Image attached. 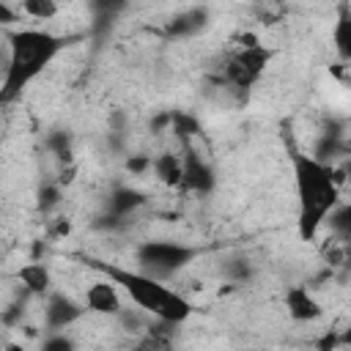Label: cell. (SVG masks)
Masks as SVG:
<instances>
[{
  "label": "cell",
  "instance_id": "1",
  "mask_svg": "<svg viewBox=\"0 0 351 351\" xmlns=\"http://www.w3.org/2000/svg\"><path fill=\"white\" fill-rule=\"evenodd\" d=\"M293 186H296V225L304 241H313L326 214L340 200L337 176L329 162L315 154H293Z\"/></svg>",
  "mask_w": 351,
  "mask_h": 351
},
{
  "label": "cell",
  "instance_id": "2",
  "mask_svg": "<svg viewBox=\"0 0 351 351\" xmlns=\"http://www.w3.org/2000/svg\"><path fill=\"white\" fill-rule=\"evenodd\" d=\"M66 41L49 30L22 27L8 36V58L0 82V104H11L60 55Z\"/></svg>",
  "mask_w": 351,
  "mask_h": 351
},
{
  "label": "cell",
  "instance_id": "3",
  "mask_svg": "<svg viewBox=\"0 0 351 351\" xmlns=\"http://www.w3.org/2000/svg\"><path fill=\"white\" fill-rule=\"evenodd\" d=\"M99 271H104L110 280L118 282V288L145 313H151L154 318H159L162 324H184L192 315V304L186 296H181L178 291L167 288L159 277H151L145 271H134V269H118V266H107L99 263Z\"/></svg>",
  "mask_w": 351,
  "mask_h": 351
},
{
  "label": "cell",
  "instance_id": "4",
  "mask_svg": "<svg viewBox=\"0 0 351 351\" xmlns=\"http://www.w3.org/2000/svg\"><path fill=\"white\" fill-rule=\"evenodd\" d=\"M271 49L263 47V44H244L239 47L228 60H225V80L233 85V88H241V90H250L261 77L263 71L269 69L271 63Z\"/></svg>",
  "mask_w": 351,
  "mask_h": 351
},
{
  "label": "cell",
  "instance_id": "5",
  "mask_svg": "<svg viewBox=\"0 0 351 351\" xmlns=\"http://www.w3.org/2000/svg\"><path fill=\"white\" fill-rule=\"evenodd\" d=\"M195 250L192 247H184V244H176V241H145L137 247V263H140V271L151 274V277H170L176 274L181 266H186L192 261Z\"/></svg>",
  "mask_w": 351,
  "mask_h": 351
},
{
  "label": "cell",
  "instance_id": "6",
  "mask_svg": "<svg viewBox=\"0 0 351 351\" xmlns=\"http://www.w3.org/2000/svg\"><path fill=\"white\" fill-rule=\"evenodd\" d=\"M85 310L93 315H121L123 313V291L118 288L115 280L104 274V280H96L85 291Z\"/></svg>",
  "mask_w": 351,
  "mask_h": 351
},
{
  "label": "cell",
  "instance_id": "7",
  "mask_svg": "<svg viewBox=\"0 0 351 351\" xmlns=\"http://www.w3.org/2000/svg\"><path fill=\"white\" fill-rule=\"evenodd\" d=\"M82 313H85V307H80L71 296H66V293H47L44 321H47V326H49V329L71 326Z\"/></svg>",
  "mask_w": 351,
  "mask_h": 351
},
{
  "label": "cell",
  "instance_id": "8",
  "mask_svg": "<svg viewBox=\"0 0 351 351\" xmlns=\"http://www.w3.org/2000/svg\"><path fill=\"white\" fill-rule=\"evenodd\" d=\"M285 310H288V315H291L293 321H299V324H310V321H315V318L324 315V307H321V304L315 302V296H313L307 288H302V285H293V288L285 291Z\"/></svg>",
  "mask_w": 351,
  "mask_h": 351
},
{
  "label": "cell",
  "instance_id": "9",
  "mask_svg": "<svg viewBox=\"0 0 351 351\" xmlns=\"http://www.w3.org/2000/svg\"><path fill=\"white\" fill-rule=\"evenodd\" d=\"M181 186L192 189V192H208L214 186V170L208 167V162L195 154L186 151L184 154V176H181Z\"/></svg>",
  "mask_w": 351,
  "mask_h": 351
},
{
  "label": "cell",
  "instance_id": "10",
  "mask_svg": "<svg viewBox=\"0 0 351 351\" xmlns=\"http://www.w3.org/2000/svg\"><path fill=\"white\" fill-rule=\"evenodd\" d=\"M151 170H154V176H156L165 186H181L184 156H181V154H173V151H165V154H159V156L151 159Z\"/></svg>",
  "mask_w": 351,
  "mask_h": 351
},
{
  "label": "cell",
  "instance_id": "11",
  "mask_svg": "<svg viewBox=\"0 0 351 351\" xmlns=\"http://www.w3.org/2000/svg\"><path fill=\"white\" fill-rule=\"evenodd\" d=\"M16 277H19L22 288L27 293H33V296H47L49 288H52V274H49V269L44 263H27V266L19 269Z\"/></svg>",
  "mask_w": 351,
  "mask_h": 351
},
{
  "label": "cell",
  "instance_id": "12",
  "mask_svg": "<svg viewBox=\"0 0 351 351\" xmlns=\"http://www.w3.org/2000/svg\"><path fill=\"white\" fill-rule=\"evenodd\" d=\"M143 200L145 197L140 192H134V189H115L110 195V211L115 217H126L129 211H134L137 206H143Z\"/></svg>",
  "mask_w": 351,
  "mask_h": 351
},
{
  "label": "cell",
  "instance_id": "13",
  "mask_svg": "<svg viewBox=\"0 0 351 351\" xmlns=\"http://www.w3.org/2000/svg\"><path fill=\"white\" fill-rule=\"evenodd\" d=\"M19 8H22L25 16L38 19V22H49V19H55L58 11H60L58 0H19Z\"/></svg>",
  "mask_w": 351,
  "mask_h": 351
},
{
  "label": "cell",
  "instance_id": "14",
  "mask_svg": "<svg viewBox=\"0 0 351 351\" xmlns=\"http://www.w3.org/2000/svg\"><path fill=\"white\" fill-rule=\"evenodd\" d=\"M206 22V11L203 8H192L186 14H181L178 19H173V33H195L200 30Z\"/></svg>",
  "mask_w": 351,
  "mask_h": 351
},
{
  "label": "cell",
  "instance_id": "15",
  "mask_svg": "<svg viewBox=\"0 0 351 351\" xmlns=\"http://www.w3.org/2000/svg\"><path fill=\"white\" fill-rule=\"evenodd\" d=\"M346 27H348V22H346V16H340V19H337V33H335V38H337V49H340V55H343V58H348V38H346Z\"/></svg>",
  "mask_w": 351,
  "mask_h": 351
},
{
  "label": "cell",
  "instance_id": "16",
  "mask_svg": "<svg viewBox=\"0 0 351 351\" xmlns=\"http://www.w3.org/2000/svg\"><path fill=\"white\" fill-rule=\"evenodd\" d=\"M16 22V11L5 5V0H0V25H11Z\"/></svg>",
  "mask_w": 351,
  "mask_h": 351
},
{
  "label": "cell",
  "instance_id": "17",
  "mask_svg": "<svg viewBox=\"0 0 351 351\" xmlns=\"http://www.w3.org/2000/svg\"><path fill=\"white\" fill-rule=\"evenodd\" d=\"M44 348H71V340L69 337H52L44 343Z\"/></svg>",
  "mask_w": 351,
  "mask_h": 351
},
{
  "label": "cell",
  "instance_id": "18",
  "mask_svg": "<svg viewBox=\"0 0 351 351\" xmlns=\"http://www.w3.org/2000/svg\"><path fill=\"white\" fill-rule=\"evenodd\" d=\"M0 55H3V49H0Z\"/></svg>",
  "mask_w": 351,
  "mask_h": 351
}]
</instances>
